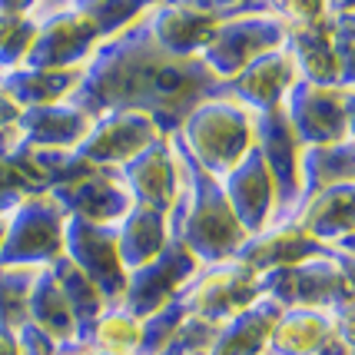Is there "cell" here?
<instances>
[{"label": "cell", "mask_w": 355, "mask_h": 355, "mask_svg": "<svg viewBox=\"0 0 355 355\" xmlns=\"http://www.w3.org/2000/svg\"><path fill=\"white\" fill-rule=\"evenodd\" d=\"M216 93H223V80L213 77L200 57L180 60L163 53L139 17L120 33L100 40L67 103L87 116L139 110L153 116L159 133H176L186 113Z\"/></svg>", "instance_id": "cell-1"}, {"label": "cell", "mask_w": 355, "mask_h": 355, "mask_svg": "<svg viewBox=\"0 0 355 355\" xmlns=\"http://www.w3.org/2000/svg\"><path fill=\"white\" fill-rule=\"evenodd\" d=\"M170 139L176 150V163H180V193L166 213L170 239L183 243L200 259V266L226 263L246 243V230L232 213L223 183L186 153L176 133H170Z\"/></svg>", "instance_id": "cell-2"}, {"label": "cell", "mask_w": 355, "mask_h": 355, "mask_svg": "<svg viewBox=\"0 0 355 355\" xmlns=\"http://www.w3.org/2000/svg\"><path fill=\"white\" fill-rule=\"evenodd\" d=\"M252 110L232 100L230 93H216L186 113L176 137L202 170L223 180L252 150Z\"/></svg>", "instance_id": "cell-3"}, {"label": "cell", "mask_w": 355, "mask_h": 355, "mask_svg": "<svg viewBox=\"0 0 355 355\" xmlns=\"http://www.w3.org/2000/svg\"><path fill=\"white\" fill-rule=\"evenodd\" d=\"M259 295L282 309H336L352 302V256L329 249L306 263L269 269L259 276Z\"/></svg>", "instance_id": "cell-4"}, {"label": "cell", "mask_w": 355, "mask_h": 355, "mask_svg": "<svg viewBox=\"0 0 355 355\" xmlns=\"http://www.w3.org/2000/svg\"><path fill=\"white\" fill-rule=\"evenodd\" d=\"M63 226L67 213L50 193H31L17 202L3 219L0 266L44 269L63 256Z\"/></svg>", "instance_id": "cell-5"}, {"label": "cell", "mask_w": 355, "mask_h": 355, "mask_svg": "<svg viewBox=\"0 0 355 355\" xmlns=\"http://www.w3.org/2000/svg\"><path fill=\"white\" fill-rule=\"evenodd\" d=\"M286 24L269 10H249V14H236L219 20L213 40L200 50V60L209 67V73L219 77L223 83L232 80L246 63L263 57L269 50L286 46Z\"/></svg>", "instance_id": "cell-6"}, {"label": "cell", "mask_w": 355, "mask_h": 355, "mask_svg": "<svg viewBox=\"0 0 355 355\" xmlns=\"http://www.w3.org/2000/svg\"><path fill=\"white\" fill-rule=\"evenodd\" d=\"M352 87H315L295 80L282 100V113L302 146H322L352 139Z\"/></svg>", "instance_id": "cell-7"}, {"label": "cell", "mask_w": 355, "mask_h": 355, "mask_svg": "<svg viewBox=\"0 0 355 355\" xmlns=\"http://www.w3.org/2000/svg\"><path fill=\"white\" fill-rule=\"evenodd\" d=\"M256 299H259V276L249 272L246 266H239L236 259L200 266V272L176 295V302L183 306L186 315L206 319L213 325L230 322L232 315H239Z\"/></svg>", "instance_id": "cell-8"}, {"label": "cell", "mask_w": 355, "mask_h": 355, "mask_svg": "<svg viewBox=\"0 0 355 355\" xmlns=\"http://www.w3.org/2000/svg\"><path fill=\"white\" fill-rule=\"evenodd\" d=\"M63 256L100 289L110 309L120 306L126 289V266L120 259L116 226H96V223H87V219L67 216Z\"/></svg>", "instance_id": "cell-9"}, {"label": "cell", "mask_w": 355, "mask_h": 355, "mask_svg": "<svg viewBox=\"0 0 355 355\" xmlns=\"http://www.w3.org/2000/svg\"><path fill=\"white\" fill-rule=\"evenodd\" d=\"M196 272H200V259L183 243L170 239L166 249L156 256L153 263L126 272V289L123 299H120V309H126L137 319H146V315L159 312L163 306H170Z\"/></svg>", "instance_id": "cell-10"}, {"label": "cell", "mask_w": 355, "mask_h": 355, "mask_svg": "<svg viewBox=\"0 0 355 355\" xmlns=\"http://www.w3.org/2000/svg\"><path fill=\"white\" fill-rule=\"evenodd\" d=\"M159 137H166V133H159V126L153 123L150 113H139V110H110V113L93 116L90 133L83 137L77 153L87 163H93V166L120 170V166H126L133 156L143 153Z\"/></svg>", "instance_id": "cell-11"}, {"label": "cell", "mask_w": 355, "mask_h": 355, "mask_svg": "<svg viewBox=\"0 0 355 355\" xmlns=\"http://www.w3.org/2000/svg\"><path fill=\"white\" fill-rule=\"evenodd\" d=\"M252 146L259 150V156L266 159V166L276 180V223L293 219L295 206H299V153H302V143L295 139L282 107L256 113Z\"/></svg>", "instance_id": "cell-12"}, {"label": "cell", "mask_w": 355, "mask_h": 355, "mask_svg": "<svg viewBox=\"0 0 355 355\" xmlns=\"http://www.w3.org/2000/svg\"><path fill=\"white\" fill-rule=\"evenodd\" d=\"M50 196L60 202L67 216L87 219L96 226H120V219L137 206L126 189L123 173L110 170V166H90L73 183L50 189Z\"/></svg>", "instance_id": "cell-13"}, {"label": "cell", "mask_w": 355, "mask_h": 355, "mask_svg": "<svg viewBox=\"0 0 355 355\" xmlns=\"http://www.w3.org/2000/svg\"><path fill=\"white\" fill-rule=\"evenodd\" d=\"M100 31L87 10H70L37 27L31 53L24 67H44V70H83L93 50L100 46Z\"/></svg>", "instance_id": "cell-14"}, {"label": "cell", "mask_w": 355, "mask_h": 355, "mask_svg": "<svg viewBox=\"0 0 355 355\" xmlns=\"http://www.w3.org/2000/svg\"><path fill=\"white\" fill-rule=\"evenodd\" d=\"M219 183H223V193H226V200H230L239 226L246 230V236L263 232L266 226L276 223V180H272V173H269L256 146Z\"/></svg>", "instance_id": "cell-15"}, {"label": "cell", "mask_w": 355, "mask_h": 355, "mask_svg": "<svg viewBox=\"0 0 355 355\" xmlns=\"http://www.w3.org/2000/svg\"><path fill=\"white\" fill-rule=\"evenodd\" d=\"M126 180V189L137 206L156 209V213H170L180 193V163H176V150H173L170 133L153 139L143 153H137L126 166H120Z\"/></svg>", "instance_id": "cell-16"}, {"label": "cell", "mask_w": 355, "mask_h": 355, "mask_svg": "<svg viewBox=\"0 0 355 355\" xmlns=\"http://www.w3.org/2000/svg\"><path fill=\"white\" fill-rule=\"evenodd\" d=\"M295 80L299 73H295L293 57L286 46H279V50H269L252 63H246L236 77L223 83V93H230L232 100H239L252 113H266V110L282 107V100L295 87Z\"/></svg>", "instance_id": "cell-17"}, {"label": "cell", "mask_w": 355, "mask_h": 355, "mask_svg": "<svg viewBox=\"0 0 355 355\" xmlns=\"http://www.w3.org/2000/svg\"><path fill=\"white\" fill-rule=\"evenodd\" d=\"M322 252H329V246H322V243H315L312 236H306L293 219H282V223L266 226L263 232L246 236V243L236 249L232 259H236L239 266H246L249 272L263 276V272H269V269L306 263V259L322 256Z\"/></svg>", "instance_id": "cell-18"}, {"label": "cell", "mask_w": 355, "mask_h": 355, "mask_svg": "<svg viewBox=\"0 0 355 355\" xmlns=\"http://www.w3.org/2000/svg\"><path fill=\"white\" fill-rule=\"evenodd\" d=\"M143 24H146V33L153 37V44L163 53L189 60V57H200V50L213 40L219 17L200 14V10H189V7L163 0L150 14H143Z\"/></svg>", "instance_id": "cell-19"}, {"label": "cell", "mask_w": 355, "mask_h": 355, "mask_svg": "<svg viewBox=\"0 0 355 355\" xmlns=\"http://www.w3.org/2000/svg\"><path fill=\"white\" fill-rule=\"evenodd\" d=\"M352 200H355V183H336L329 189L312 193L309 200L295 206L293 223L299 230L312 236L322 246H336L339 239L352 236L355 216H352Z\"/></svg>", "instance_id": "cell-20"}, {"label": "cell", "mask_w": 355, "mask_h": 355, "mask_svg": "<svg viewBox=\"0 0 355 355\" xmlns=\"http://www.w3.org/2000/svg\"><path fill=\"white\" fill-rule=\"evenodd\" d=\"M339 336L332 309H282L269 332L266 355H315Z\"/></svg>", "instance_id": "cell-21"}, {"label": "cell", "mask_w": 355, "mask_h": 355, "mask_svg": "<svg viewBox=\"0 0 355 355\" xmlns=\"http://www.w3.org/2000/svg\"><path fill=\"white\" fill-rule=\"evenodd\" d=\"M93 116L70 103H50V107L20 110V137L33 146H57V150H77L83 137L90 133Z\"/></svg>", "instance_id": "cell-22"}, {"label": "cell", "mask_w": 355, "mask_h": 355, "mask_svg": "<svg viewBox=\"0 0 355 355\" xmlns=\"http://www.w3.org/2000/svg\"><path fill=\"white\" fill-rule=\"evenodd\" d=\"M279 315H282V306L259 295L252 306H246L239 315H232L230 322L219 325L216 339L206 355H266L269 332H272Z\"/></svg>", "instance_id": "cell-23"}, {"label": "cell", "mask_w": 355, "mask_h": 355, "mask_svg": "<svg viewBox=\"0 0 355 355\" xmlns=\"http://www.w3.org/2000/svg\"><path fill=\"white\" fill-rule=\"evenodd\" d=\"M83 70H44V67H14L0 73V90L17 107H50L67 103L77 90Z\"/></svg>", "instance_id": "cell-24"}, {"label": "cell", "mask_w": 355, "mask_h": 355, "mask_svg": "<svg viewBox=\"0 0 355 355\" xmlns=\"http://www.w3.org/2000/svg\"><path fill=\"white\" fill-rule=\"evenodd\" d=\"M355 180V139L302 146L299 153V202L336 183Z\"/></svg>", "instance_id": "cell-25"}, {"label": "cell", "mask_w": 355, "mask_h": 355, "mask_svg": "<svg viewBox=\"0 0 355 355\" xmlns=\"http://www.w3.org/2000/svg\"><path fill=\"white\" fill-rule=\"evenodd\" d=\"M286 50L295 63V73L302 83H315V87H352L342 77V67L336 60V50L329 40V20L315 31H289L286 37Z\"/></svg>", "instance_id": "cell-26"}, {"label": "cell", "mask_w": 355, "mask_h": 355, "mask_svg": "<svg viewBox=\"0 0 355 355\" xmlns=\"http://www.w3.org/2000/svg\"><path fill=\"white\" fill-rule=\"evenodd\" d=\"M116 243H120V259H123L126 272L153 263L170 243L166 216L146 206H133L116 226Z\"/></svg>", "instance_id": "cell-27"}, {"label": "cell", "mask_w": 355, "mask_h": 355, "mask_svg": "<svg viewBox=\"0 0 355 355\" xmlns=\"http://www.w3.org/2000/svg\"><path fill=\"white\" fill-rule=\"evenodd\" d=\"M27 322L37 325L44 336L63 345V342H77V322H73V312L67 306V299L60 293V282L53 279L50 266L37 269L31 286V299H27Z\"/></svg>", "instance_id": "cell-28"}, {"label": "cell", "mask_w": 355, "mask_h": 355, "mask_svg": "<svg viewBox=\"0 0 355 355\" xmlns=\"http://www.w3.org/2000/svg\"><path fill=\"white\" fill-rule=\"evenodd\" d=\"M50 272H53V279L60 282V293H63V299H67L70 312H73L77 332H80V339H83V336L90 332V325L110 309L107 299L100 295V289H96L67 256H60L57 263H50Z\"/></svg>", "instance_id": "cell-29"}, {"label": "cell", "mask_w": 355, "mask_h": 355, "mask_svg": "<svg viewBox=\"0 0 355 355\" xmlns=\"http://www.w3.org/2000/svg\"><path fill=\"white\" fill-rule=\"evenodd\" d=\"M139 336H143V319L113 306L90 325V332L80 342H87L96 355H137Z\"/></svg>", "instance_id": "cell-30"}, {"label": "cell", "mask_w": 355, "mask_h": 355, "mask_svg": "<svg viewBox=\"0 0 355 355\" xmlns=\"http://www.w3.org/2000/svg\"><path fill=\"white\" fill-rule=\"evenodd\" d=\"M37 269H20V266H0V329L17 332L27 325V299Z\"/></svg>", "instance_id": "cell-31"}, {"label": "cell", "mask_w": 355, "mask_h": 355, "mask_svg": "<svg viewBox=\"0 0 355 355\" xmlns=\"http://www.w3.org/2000/svg\"><path fill=\"white\" fill-rule=\"evenodd\" d=\"M33 40H37V24L27 14L0 17V73L24 67Z\"/></svg>", "instance_id": "cell-32"}, {"label": "cell", "mask_w": 355, "mask_h": 355, "mask_svg": "<svg viewBox=\"0 0 355 355\" xmlns=\"http://www.w3.org/2000/svg\"><path fill=\"white\" fill-rule=\"evenodd\" d=\"M163 0H100L96 7H90L87 14L93 17L100 37L107 40L113 33H120L123 27H130L133 20H139L143 14H150L153 7H159Z\"/></svg>", "instance_id": "cell-33"}, {"label": "cell", "mask_w": 355, "mask_h": 355, "mask_svg": "<svg viewBox=\"0 0 355 355\" xmlns=\"http://www.w3.org/2000/svg\"><path fill=\"white\" fill-rule=\"evenodd\" d=\"M186 319L183 306L173 299L170 306H163L159 312L143 319V336H139V352L137 355H163V349L170 345L176 325Z\"/></svg>", "instance_id": "cell-34"}, {"label": "cell", "mask_w": 355, "mask_h": 355, "mask_svg": "<svg viewBox=\"0 0 355 355\" xmlns=\"http://www.w3.org/2000/svg\"><path fill=\"white\" fill-rule=\"evenodd\" d=\"M266 7L286 24V31H315L329 20L325 0H266Z\"/></svg>", "instance_id": "cell-35"}, {"label": "cell", "mask_w": 355, "mask_h": 355, "mask_svg": "<svg viewBox=\"0 0 355 355\" xmlns=\"http://www.w3.org/2000/svg\"><path fill=\"white\" fill-rule=\"evenodd\" d=\"M219 325L206 322V319H196V315H186L183 322L176 325L170 345L163 349V355H206L209 345L216 339Z\"/></svg>", "instance_id": "cell-36"}, {"label": "cell", "mask_w": 355, "mask_h": 355, "mask_svg": "<svg viewBox=\"0 0 355 355\" xmlns=\"http://www.w3.org/2000/svg\"><path fill=\"white\" fill-rule=\"evenodd\" d=\"M329 40L336 50V60L342 67L345 83H352V14L329 17Z\"/></svg>", "instance_id": "cell-37"}, {"label": "cell", "mask_w": 355, "mask_h": 355, "mask_svg": "<svg viewBox=\"0 0 355 355\" xmlns=\"http://www.w3.org/2000/svg\"><path fill=\"white\" fill-rule=\"evenodd\" d=\"M170 3L200 10V14H213V17H219V20L236 17V14H249V10H269L266 0H170Z\"/></svg>", "instance_id": "cell-38"}, {"label": "cell", "mask_w": 355, "mask_h": 355, "mask_svg": "<svg viewBox=\"0 0 355 355\" xmlns=\"http://www.w3.org/2000/svg\"><path fill=\"white\" fill-rule=\"evenodd\" d=\"M17 342H20V355H53L57 352V342L44 336L37 325H20L17 329Z\"/></svg>", "instance_id": "cell-39"}, {"label": "cell", "mask_w": 355, "mask_h": 355, "mask_svg": "<svg viewBox=\"0 0 355 355\" xmlns=\"http://www.w3.org/2000/svg\"><path fill=\"white\" fill-rule=\"evenodd\" d=\"M20 110L24 107H17L14 100L0 90V126H20Z\"/></svg>", "instance_id": "cell-40"}, {"label": "cell", "mask_w": 355, "mask_h": 355, "mask_svg": "<svg viewBox=\"0 0 355 355\" xmlns=\"http://www.w3.org/2000/svg\"><path fill=\"white\" fill-rule=\"evenodd\" d=\"M33 0H0V17H14V14H27Z\"/></svg>", "instance_id": "cell-41"}, {"label": "cell", "mask_w": 355, "mask_h": 355, "mask_svg": "<svg viewBox=\"0 0 355 355\" xmlns=\"http://www.w3.org/2000/svg\"><path fill=\"white\" fill-rule=\"evenodd\" d=\"M0 355H20V342H17V332H7V329H0Z\"/></svg>", "instance_id": "cell-42"}, {"label": "cell", "mask_w": 355, "mask_h": 355, "mask_svg": "<svg viewBox=\"0 0 355 355\" xmlns=\"http://www.w3.org/2000/svg\"><path fill=\"white\" fill-rule=\"evenodd\" d=\"M53 355H96L90 349V345H87V342H63V345H57V352Z\"/></svg>", "instance_id": "cell-43"}, {"label": "cell", "mask_w": 355, "mask_h": 355, "mask_svg": "<svg viewBox=\"0 0 355 355\" xmlns=\"http://www.w3.org/2000/svg\"><path fill=\"white\" fill-rule=\"evenodd\" d=\"M325 10H329V17L352 14V0H325Z\"/></svg>", "instance_id": "cell-44"}, {"label": "cell", "mask_w": 355, "mask_h": 355, "mask_svg": "<svg viewBox=\"0 0 355 355\" xmlns=\"http://www.w3.org/2000/svg\"><path fill=\"white\" fill-rule=\"evenodd\" d=\"M77 3H80V10H90V7H96L100 0H77Z\"/></svg>", "instance_id": "cell-45"}, {"label": "cell", "mask_w": 355, "mask_h": 355, "mask_svg": "<svg viewBox=\"0 0 355 355\" xmlns=\"http://www.w3.org/2000/svg\"><path fill=\"white\" fill-rule=\"evenodd\" d=\"M0 239H3V216H0Z\"/></svg>", "instance_id": "cell-46"}]
</instances>
